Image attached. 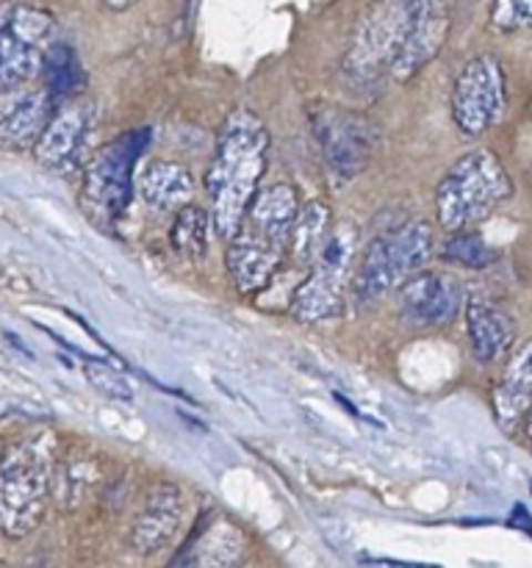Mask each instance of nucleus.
Here are the masks:
<instances>
[{
  "mask_svg": "<svg viewBox=\"0 0 532 568\" xmlns=\"http://www.w3.org/2000/svg\"><path fill=\"white\" fill-rule=\"evenodd\" d=\"M269 164V131L247 109H236L216 136L214 159L205 175L211 222L222 242H231L242 227L258 183Z\"/></svg>",
  "mask_w": 532,
  "mask_h": 568,
  "instance_id": "nucleus-1",
  "label": "nucleus"
},
{
  "mask_svg": "<svg viewBox=\"0 0 532 568\" xmlns=\"http://www.w3.org/2000/svg\"><path fill=\"white\" fill-rule=\"evenodd\" d=\"M297 214V189L288 183H272L255 194L242 227L227 242L225 264L238 292H260L275 277L288 255Z\"/></svg>",
  "mask_w": 532,
  "mask_h": 568,
  "instance_id": "nucleus-2",
  "label": "nucleus"
},
{
  "mask_svg": "<svg viewBox=\"0 0 532 568\" xmlns=\"http://www.w3.org/2000/svg\"><path fill=\"white\" fill-rule=\"evenodd\" d=\"M513 194L508 170L491 150L460 155L436 189V220L447 233H463L491 216Z\"/></svg>",
  "mask_w": 532,
  "mask_h": 568,
  "instance_id": "nucleus-3",
  "label": "nucleus"
},
{
  "mask_svg": "<svg viewBox=\"0 0 532 568\" xmlns=\"http://www.w3.org/2000/svg\"><path fill=\"white\" fill-rule=\"evenodd\" d=\"M432 255V231L424 220H405L391 231L366 244L349 281V300L355 308L377 303L388 292H397L408 277L424 270Z\"/></svg>",
  "mask_w": 532,
  "mask_h": 568,
  "instance_id": "nucleus-4",
  "label": "nucleus"
},
{
  "mask_svg": "<svg viewBox=\"0 0 532 568\" xmlns=\"http://www.w3.org/2000/svg\"><path fill=\"white\" fill-rule=\"evenodd\" d=\"M436 0H375L360 14L347 50V70L358 81H375L391 72L408 39L427 17Z\"/></svg>",
  "mask_w": 532,
  "mask_h": 568,
  "instance_id": "nucleus-5",
  "label": "nucleus"
},
{
  "mask_svg": "<svg viewBox=\"0 0 532 568\" xmlns=\"http://www.w3.org/2000/svg\"><path fill=\"white\" fill-rule=\"evenodd\" d=\"M53 477V449L48 438H25L0 464V530L25 538L39 525Z\"/></svg>",
  "mask_w": 532,
  "mask_h": 568,
  "instance_id": "nucleus-6",
  "label": "nucleus"
},
{
  "mask_svg": "<svg viewBox=\"0 0 532 568\" xmlns=\"http://www.w3.org/2000/svg\"><path fill=\"white\" fill-rule=\"evenodd\" d=\"M358 231L352 225L332 227L319 258L310 266L305 281L291 294L294 320L305 325L336 320L347 308V277L355 272Z\"/></svg>",
  "mask_w": 532,
  "mask_h": 568,
  "instance_id": "nucleus-7",
  "label": "nucleus"
},
{
  "mask_svg": "<svg viewBox=\"0 0 532 568\" xmlns=\"http://www.w3.org/2000/svg\"><path fill=\"white\" fill-rule=\"evenodd\" d=\"M147 144L150 128H136L100 148L89 161L86 178H83V205L94 222L114 225L125 214L133 183H136L133 172Z\"/></svg>",
  "mask_w": 532,
  "mask_h": 568,
  "instance_id": "nucleus-8",
  "label": "nucleus"
},
{
  "mask_svg": "<svg viewBox=\"0 0 532 568\" xmlns=\"http://www.w3.org/2000/svg\"><path fill=\"white\" fill-rule=\"evenodd\" d=\"M452 120L463 136H482L504 116L508 105V87L499 59L482 53L466 61L452 87Z\"/></svg>",
  "mask_w": 532,
  "mask_h": 568,
  "instance_id": "nucleus-9",
  "label": "nucleus"
},
{
  "mask_svg": "<svg viewBox=\"0 0 532 568\" xmlns=\"http://www.w3.org/2000/svg\"><path fill=\"white\" fill-rule=\"evenodd\" d=\"M53 17L33 6L11 9L9 22L0 33V94L25 87L37 72H42L44 53L53 42Z\"/></svg>",
  "mask_w": 532,
  "mask_h": 568,
  "instance_id": "nucleus-10",
  "label": "nucleus"
},
{
  "mask_svg": "<svg viewBox=\"0 0 532 568\" xmlns=\"http://www.w3.org/2000/svg\"><path fill=\"white\" fill-rule=\"evenodd\" d=\"M466 308L463 283L441 270H421L397 288V314L408 331H438Z\"/></svg>",
  "mask_w": 532,
  "mask_h": 568,
  "instance_id": "nucleus-11",
  "label": "nucleus"
},
{
  "mask_svg": "<svg viewBox=\"0 0 532 568\" xmlns=\"http://www.w3.org/2000/svg\"><path fill=\"white\" fill-rule=\"evenodd\" d=\"M314 133L325 153L327 166L338 181H352L375 155L380 133L366 116L349 111L321 109L314 114Z\"/></svg>",
  "mask_w": 532,
  "mask_h": 568,
  "instance_id": "nucleus-12",
  "label": "nucleus"
},
{
  "mask_svg": "<svg viewBox=\"0 0 532 568\" xmlns=\"http://www.w3.org/2000/svg\"><path fill=\"white\" fill-rule=\"evenodd\" d=\"M55 100L44 87H17L0 94V144L11 150H31L42 139L55 114Z\"/></svg>",
  "mask_w": 532,
  "mask_h": 568,
  "instance_id": "nucleus-13",
  "label": "nucleus"
},
{
  "mask_svg": "<svg viewBox=\"0 0 532 568\" xmlns=\"http://www.w3.org/2000/svg\"><path fill=\"white\" fill-rule=\"evenodd\" d=\"M466 336H469L471 355L480 364H497L510 353L515 338V325L508 311L485 297L466 300Z\"/></svg>",
  "mask_w": 532,
  "mask_h": 568,
  "instance_id": "nucleus-14",
  "label": "nucleus"
},
{
  "mask_svg": "<svg viewBox=\"0 0 532 568\" xmlns=\"http://www.w3.org/2000/svg\"><path fill=\"white\" fill-rule=\"evenodd\" d=\"M183 525V494L177 486H158L133 525L131 544L139 555H155L175 541Z\"/></svg>",
  "mask_w": 532,
  "mask_h": 568,
  "instance_id": "nucleus-15",
  "label": "nucleus"
},
{
  "mask_svg": "<svg viewBox=\"0 0 532 568\" xmlns=\"http://www.w3.org/2000/svg\"><path fill=\"white\" fill-rule=\"evenodd\" d=\"M89 131V111L83 105H64L53 114L50 125L44 128L42 139L33 148V155L48 170H64L78 159L83 139Z\"/></svg>",
  "mask_w": 532,
  "mask_h": 568,
  "instance_id": "nucleus-16",
  "label": "nucleus"
},
{
  "mask_svg": "<svg viewBox=\"0 0 532 568\" xmlns=\"http://www.w3.org/2000/svg\"><path fill=\"white\" fill-rule=\"evenodd\" d=\"M136 192L144 205L161 211V214H170V211H183L192 205L194 178L177 161H153L136 178Z\"/></svg>",
  "mask_w": 532,
  "mask_h": 568,
  "instance_id": "nucleus-17",
  "label": "nucleus"
},
{
  "mask_svg": "<svg viewBox=\"0 0 532 568\" xmlns=\"http://www.w3.org/2000/svg\"><path fill=\"white\" fill-rule=\"evenodd\" d=\"M532 408V338H526L504 366L502 381L493 392V414L499 425L513 427Z\"/></svg>",
  "mask_w": 532,
  "mask_h": 568,
  "instance_id": "nucleus-18",
  "label": "nucleus"
},
{
  "mask_svg": "<svg viewBox=\"0 0 532 568\" xmlns=\"http://www.w3.org/2000/svg\"><path fill=\"white\" fill-rule=\"evenodd\" d=\"M449 20L447 11L438 3H432V9L427 11V17L421 20V26L416 28L413 37L408 39V44L402 48V53L397 55L391 67V75L397 81H410L413 75H419L427 64L438 55V50L447 42Z\"/></svg>",
  "mask_w": 532,
  "mask_h": 568,
  "instance_id": "nucleus-19",
  "label": "nucleus"
},
{
  "mask_svg": "<svg viewBox=\"0 0 532 568\" xmlns=\"http://www.w3.org/2000/svg\"><path fill=\"white\" fill-rule=\"evenodd\" d=\"M244 538L238 532V527L219 525L208 527L205 532H200L186 549L175 558L172 568H231L242 558Z\"/></svg>",
  "mask_w": 532,
  "mask_h": 568,
  "instance_id": "nucleus-20",
  "label": "nucleus"
},
{
  "mask_svg": "<svg viewBox=\"0 0 532 568\" xmlns=\"http://www.w3.org/2000/svg\"><path fill=\"white\" fill-rule=\"evenodd\" d=\"M332 233L330 222V209L319 200H310V203L299 205L297 222H294L291 242H288V258L297 270L308 272L310 266L319 258L321 247L327 244Z\"/></svg>",
  "mask_w": 532,
  "mask_h": 568,
  "instance_id": "nucleus-21",
  "label": "nucleus"
},
{
  "mask_svg": "<svg viewBox=\"0 0 532 568\" xmlns=\"http://www.w3.org/2000/svg\"><path fill=\"white\" fill-rule=\"evenodd\" d=\"M44 92L53 100H66L83 87V70L78 53L66 42H53L42 61Z\"/></svg>",
  "mask_w": 532,
  "mask_h": 568,
  "instance_id": "nucleus-22",
  "label": "nucleus"
},
{
  "mask_svg": "<svg viewBox=\"0 0 532 568\" xmlns=\"http://www.w3.org/2000/svg\"><path fill=\"white\" fill-rule=\"evenodd\" d=\"M211 227H214V222H211L208 211L197 209V205H188V209L177 211L170 236L172 247L186 261H200L205 255V250H208Z\"/></svg>",
  "mask_w": 532,
  "mask_h": 568,
  "instance_id": "nucleus-23",
  "label": "nucleus"
},
{
  "mask_svg": "<svg viewBox=\"0 0 532 568\" xmlns=\"http://www.w3.org/2000/svg\"><path fill=\"white\" fill-rule=\"evenodd\" d=\"M441 258L449 264L466 266V270H485L497 261V250L474 231L449 233L447 242L441 244Z\"/></svg>",
  "mask_w": 532,
  "mask_h": 568,
  "instance_id": "nucleus-24",
  "label": "nucleus"
},
{
  "mask_svg": "<svg viewBox=\"0 0 532 568\" xmlns=\"http://www.w3.org/2000/svg\"><path fill=\"white\" fill-rule=\"evenodd\" d=\"M83 372H86V381L92 383L103 397L120 399V403H131L133 399V388L127 386L125 377H122L120 372L111 369L109 364H103V361H89V364L83 366Z\"/></svg>",
  "mask_w": 532,
  "mask_h": 568,
  "instance_id": "nucleus-25",
  "label": "nucleus"
},
{
  "mask_svg": "<svg viewBox=\"0 0 532 568\" xmlns=\"http://www.w3.org/2000/svg\"><path fill=\"white\" fill-rule=\"evenodd\" d=\"M491 26L499 31L532 28V0H493Z\"/></svg>",
  "mask_w": 532,
  "mask_h": 568,
  "instance_id": "nucleus-26",
  "label": "nucleus"
},
{
  "mask_svg": "<svg viewBox=\"0 0 532 568\" xmlns=\"http://www.w3.org/2000/svg\"><path fill=\"white\" fill-rule=\"evenodd\" d=\"M105 6H109L111 11H125V9H131L133 3H139V0H103Z\"/></svg>",
  "mask_w": 532,
  "mask_h": 568,
  "instance_id": "nucleus-27",
  "label": "nucleus"
},
{
  "mask_svg": "<svg viewBox=\"0 0 532 568\" xmlns=\"http://www.w3.org/2000/svg\"><path fill=\"white\" fill-rule=\"evenodd\" d=\"M9 17H11V6L6 3V0H0V33H3V28H6V22H9Z\"/></svg>",
  "mask_w": 532,
  "mask_h": 568,
  "instance_id": "nucleus-28",
  "label": "nucleus"
},
{
  "mask_svg": "<svg viewBox=\"0 0 532 568\" xmlns=\"http://www.w3.org/2000/svg\"><path fill=\"white\" fill-rule=\"evenodd\" d=\"M526 438H530V442H532V416H530V419H526Z\"/></svg>",
  "mask_w": 532,
  "mask_h": 568,
  "instance_id": "nucleus-29",
  "label": "nucleus"
}]
</instances>
